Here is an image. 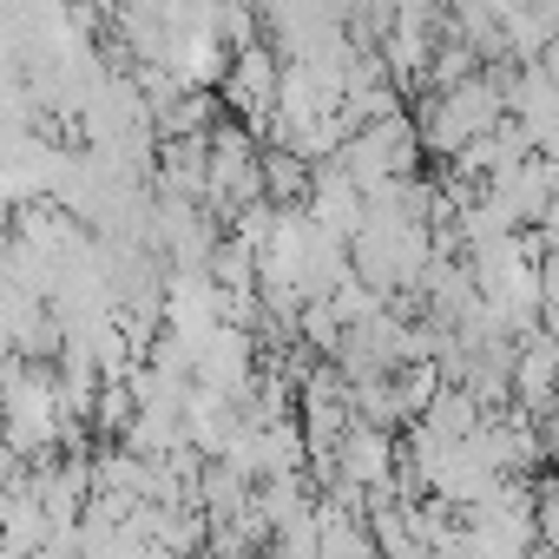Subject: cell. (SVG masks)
<instances>
[{
	"mask_svg": "<svg viewBox=\"0 0 559 559\" xmlns=\"http://www.w3.org/2000/svg\"><path fill=\"white\" fill-rule=\"evenodd\" d=\"M513 67H520V60H487L480 73H467V80L428 93V106H421L415 119H421V139H428L435 158H454L461 145H474L480 132H493V126L507 119V73H513Z\"/></svg>",
	"mask_w": 559,
	"mask_h": 559,
	"instance_id": "obj_1",
	"label": "cell"
},
{
	"mask_svg": "<svg viewBox=\"0 0 559 559\" xmlns=\"http://www.w3.org/2000/svg\"><path fill=\"white\" fill-rule=\"evenodd\" d=\"M513 402L526 415H552L559 408V336L539 323L520 336V356H513Z\"/></svg>",
	"mask_w": 559,
	"mask_h": 559,
	"instance_id": "obj_4",
	"label": "cell"
},
{
	"mask_svg": "<svg viewBox=\"0 0 559 559\" xmlns=\"http://www.w3.org/2000/svg\"><path fill=\"white\" fill-rule=\"evenodd\" d=\"M487 191L513 211V224H539V217L552 211V198H559V165H552L546 152H533V158H520V165L493 171V178H487Z\"/></svg>",
	"mask_w": 559,
	"mask_h": 559,
	"instance_id": "obj_5",
	"label": "cell"
},
{
	"mask_svg": "<svg viewBox=\"0 0 559 559\" xmlns=\"http://www.w3.org/2000/svg\"><path fill=\"white\" fill-rule=\"evenodd\" d=\"M421 152H428V139H421V119H408V112H389V119H369V126H356L349 132V145L336 152L369 191L382 185V178H402V171H415L421 165Z\"/></svg>",
	"mask_w": 559,
	"mask_h": 559,
	"instance_id": "obj_2",
	"label": "cell"
},
{
	"mask_svg": "<svg viewBox=\"0 0 559 559\" xmlns=\"http://www.w3.org/2000/svg\"><path fill=\"white\" fill-rule=\"evenodd\" d=\"M310 217L330 224V230H343V237H356L362 217H369V185L343 158H323L317 165V185H310Z\"/></svg>",
	"mask_w": 559,
	"mask_h": 559,
	"instance_id": "obj_6",
	"label": "cell"
},
{
	"mask_svg": "<svg viewBox=\"0 0 559 559\" xmlns=\"http://www.w3.org/2000/svg\"><path fill=\"white\" fill-rule=\"evenodd\" d=\"M224 106L237 112V119H250L257 132H270V119H276V99H284V60H276L263 40L257 47H237L230 53V73H224Z\"/></svg>",
	"mask_w": 559,
	"mask_h": 559,
	"instance_id": "obj_3",
	"label": "cell"
},
{
	"mask_svg": "<svg viewBox=\"0 0 559 559\" xmlns=\"http://www.w3.org/2000/svg\"><path fill=\"white\" fill-rule=\"evenodd\" d=\"M539 152H546V158H552V165H559V132H552V139H546V145H539Z\"/></svg>",
	"mask_w": 559,
	"mask_h": 559,
	"instance_id": "obj_7",
	"label": "cell"
}]
</instances>
